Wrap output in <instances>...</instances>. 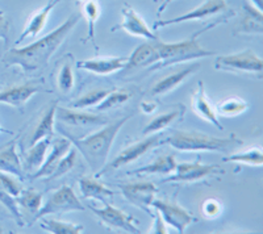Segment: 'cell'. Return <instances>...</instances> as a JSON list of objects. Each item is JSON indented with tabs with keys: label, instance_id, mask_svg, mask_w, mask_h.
I'll use <instances>...</instances> for the list:
<instances>
[{
	"label": "cell",
	"instance_id": "11",
	"mask_svg": "<svg viewBox=\"0 0 263 234\" xmlns=\"http://www.w3.org/2000/svg\"><path fill=\"white\" fill-rule=\"evenodd\" d=\"M152 205L161 213L163 221L177 229L179 233H184L185 228L195 221V217L190 215L184 208L177 204L175 201L156 200L154 199Z\"/></svg>",
	"mask_w": 263,
	"mask_h": 234
},
{
	"label": "cell",
	"instance_id": "3",
	"mask_svg": "<svg viewBox=\"0 0 263 234\" xmlns=\"http://www.w3.org/2000/svg\"><path fill=\"white\" fill-rule=\"evenodd\" d=\"M200 32H196L191 38L184 40L180 42H174V44H166L159 40H157V48L159 53V62L154 63L149 67V70H158L163 67L171 66L175 63L187 62V61L199 60V58L211 57L216 53L212 50H206L199 44L197 37L200 36Z\"/></svg>",
	"mask_w": 263,
	"mask_h": 234
},
{
	"label": "cell",
	"instance_id": "17",
	"mask_svg": "<svg viewBox=\"0 0 263 234\" xmlns=\"http://www.w3.org/2000/svg\"><path fill=\"white\" fill-rule=\"evenodd\" d=\"M60 2L61 0H50L44 8L39 9L37 12L30 15L27 21V25H25L24 28V32H23L21 36L16 40V44L18 45V44H21V42L24 41L25 38H28V37L36 38L40 34V32L45 28L46 21H48L49 15H50V12L54 9V7L57 6Z\"/></svg>",
	"mask_w": 263,
	"mask_h": 234
},
{
	"label": "cell",
	"instance_id": "42",
	"mask_svg": "<svg viewBox=\"0 0 263 234\" xmlns=\"http://www.w3.org/2000/svg\"><path fill=\"white\" fill-rule=\"evenodd\" d=\"M153 217H154V225H153L150 233H156V234H166V233H167V228H166V225H164L163 219H162L161 213H159L158 210H157L156 215H153Z\"/></svg>",
	"mask_w": 263,
	"mask_h": 234
},
{
	"label": "cell",
	"instance_id": "9",
	"mask_svg": "<svg viewBox=\"0 0 263 234\" xmlns=\"http://www.w3.org/2000/svg\"><path fill=\"white\" fill-rule=\"evenodd\" d=\"M93 215L99 217V220L108 226L109 229H115V230H123L126 233L140 234L141 230L135 225L136 219L130 215L125 213L119 208H115L109 203H105L103 209H98L95 207H90Z\"/></svg>",
	"mask_w": 263,
	"mask_h": 234
},
{
	"label": "cell",
	"instance_id": "45",
	"mask_svg": "<svg viewBox=\"0 0 263 234\" xmlns=\"http://www.w3.org/2000/svg\"><path fill=\"white\" fill-rule=\"evenodd\" d=\"M251 2H253V4L255 6V8H258L262 11V0H251Z\"/></svg>",
	"mask_w": 263,
	"mask_h": 234
},
{
	"label": "cell",
	"instance_id": "15",
	"mask_svg": "<svg viewBox=\"0 0 263 234\" xmlns=\"http://www.w3.org/2000/svg\"><path fill=\"white\" fill-rule=\"evenodd\" d=\"M126 62H128V57H104L81 61L77 63V66L79 69L95 72L98 75H109L112 72L125 69Z\"/></svg>",
	"mask_w": 263,
	"mask_h": 234
},
{
	"label": "cell",
	"instance_id": "18",
	"mask_svg": "<svg viewBox=\"0 0 263 234\" xmlns=\"http://www.w3.org/2000/svg\"><path fill=\"white\" fill-rule=\"evenodd\" d=\"M40 90L41 88L32 82L20 84V86H13V87L6 88L0 92V103H6V104L12 105L16 108H23L25 103Z\"/></svg>",
	"mask_w": 263,
	"mask_h": 234
},
{
	"label": "cell",
	"instance_id": "33",
	"mask_svg": "<svg viewBox=\"0 0 263 234\" xmlns=\"http://www.w3.org/2000/svg\"><path fill=\"white\" fill-rule=\"evenodd\" d=\"M179 116H180L179 111H173V112H168V113L161 114V116L156 117L154 120L150 121L149 125H147L144 129V132H142V134L149 135V134H154V133L161 132V130H163L164 128H167V126Z\"/></svg>",
	"mask_w": 263,
	"mask_h": 234
},
{
	"label": "cell",
	"instance_id": "14",
	"mask_svg": "<svg viewBox=\"0 0 263 234\" xmlns=\"http://www.w3.org/2000/svg\"><path fill=\"white\" fill-rule=\"evenodd\" d=\"M55 117L62 123L74 125L77 128H93V126L96 128V126H103L108 124V119H105L104 116L81 112V109H67L57 107Z\"/></svg>",
	"mask_w": 263,
	"mask_h": 234
},
{
	"label": "cell",
	"instance_id": "34",
	"mask_svg": "<svg viewBox=\"0 0 263 234\" xmlns=\"http://www.w3.org/2000/svg\"><path fill=\"white\" fill-rule=\"evenodd\" d=\"M248 109V103L238 98H230V99L224 100L217 105L218 113L227 117H234L241 114Z\"/></svg>",
	"mask_w": 263,
	"mask_h": 234
},
{
	"label": "cell",
	"instance_id": "4",
	"mask_svg": "<svg viewBox=\"0 0 263 234\" xmlns=\"http://www.w3.org/2000/svg\"><path fill=\"white\" fill-rule=\"evenodd\" d=\"M168 145L179 151H225L243 144L237 137L217 138L199 132L179 130L166 140Z\"/></svg>",
	"mask_w": 263,
	"mask_h": 234
},
{
	"label": "cell",
	"instance_id": "44",
	"mask_svg": "<svg viewBox=\"0 0 263 234\" xmlns=\"http://www.w3.org/2000/svg\"><path fill=\"white\" fill-rule=\"evenodd\" d=\"M171 2H173V0H163V3H162L161 7H159V8H158V17H161V15L164 12V9H166V7H167L168 4L171 3Z\"/></svg>",
	"mask_w": 263,
	"mask_h": 234
},
{
	"label": "cell",
	"instance_id": "39",
	"mask_svg": "<svg viewBox=\"0 0 263 234\" xmlns=\"http://www.w3.org/2000/svg\"><path fill=\"white\" fill-rule=\"evenodd\" d=\"M0 186L15 198L20 195V192L23 191V186H21L20 182L16 180L15 175L4 171H0Z\"/></svg>",
	"mask_w": 263,
	"mask_h": 234
},
{
	"label": "cell",
	"instance_id": "20",
	"mask_svg": "<svg viewBox=\"0 0 263 234\" xmlns=\"http://www.w3.org/2000/svg\"><path fill=\"white\" fill-rule=\"evenodd\" d=\"M242 17L236 27V34H262L263 15L262 11L249 3H243Z\"/></svg>",
	"mask_w": 263,
	"mask_h": 234
},
{
	"label": "cell",
	"instance_id": "22",
	"mask_svg": "<svg viewBox=\"0 0 263 234\" xmlns=\"http://www.w3.org/2000/svg\"><path fill=\"white\" fill-rule=\"evenodd\" d=\"M192 107H194L195 112H196L201 119L206 120L208 123L213 124V125L220 130H224V126L221 125V123L218 121V116L216 114L215 109L211 107L210 102L205 96V91H204V83L203 82H199V87L197 91L194 93L192 96Z\"/></svg>",
	"mask_w": 263,
	"mask_h": 234
},
{
	"label": "cell",
	"instance_id": "2",
	"mask_svg": "<svg viewBox=\"0 0 263 234\" xmlns=\"http://www.w3.org/2000/svg\"><path fill=\"white\" fill-rule=\"evenodd\" d=\"M132 117H133V114L121 117V119H119L115 123L105 126L104 129L93 133V134L84 138V140L74 138L72 135L63 132V130H61V132L63 133L65 137L69 138L77 150L81 151L82 155L86 159V162L88 163V166L92 168L93 171H99V170H102L105 166L108 155H109V151H111V147L114 145V141L116 140L119 132L130 120Z\"/></svg>",
	"mask_w": 263,
	"mask_h": 234
},
{
	"label": "cell",
	"instance_id": "26",
	"mask_svg": "<svg viewBox=\"0 0 263 234\" xmlns=\"http://www.w3.org/2000/svg\"><path fill=\"white\" fill-rule=\"evenodd\" d=\"M57 104L58 102L55 100L49 107L45 114L42 116L40 123L37 124L36 130H34V133L32 135V140H30V146L36 144V142H39L40 140H44V138H50L51 140L54 137V119H55V112H57Z\"/></svg>",
	"mask_w": 263,
	"mask_h": 234
},
{
	"label": "cell",
	"instance_id": "37",
	"mask_svg": "<svg viewBox=\"0 0 263 234\" xmlns=\"http://www.w3.org/2000/svg\"><path fill=\"white\" fill-rule=\"evenodd\" d=\"M0 203L9 210V213L15 217L16 222H17V225L23 226L24 225V222H23V216H21V212L18 209L17 201H16L15 196H12L11 193H8L3 187L0 186Z\"/></svg>",
	"mask_w": 263,
	"mask_h": 234
},
{
	"label": "cell",
	"instance_id": "7",
	"mask_svg": "<svg viewBox=\"0 0 263 234\" xmlns=\"http://www.w3.org/2000/svg\"><path fill=\"white\" fill-rule=\"evenodd\" d=\"M215 67L217 70L255 74L258 78H262L263 60L258 57L253 50H245L237 54L218 57L216 60Z\"/></svg>",
	"mask_w": 263,
	"mask_h": 234
},
{
	"label": "cell",
	"instance_id": "6",
	"mask_svg": "<svg viewBox=\"0 0 263 234\" xmlns=\"http://www.w3.org/2000/svg\"><path fill=\"white\" fill-rule=\"evenodd\" d=\"M74 210H84L83 204L81 203L78 196L75 195L71 187L63 186L49 198L44 207L40 208L39 212L33 217L32 222L37 221L44 216H49V215L66 213V212H74Z\"/></svg>",
	"mask_w": 263,
	"mask_h": 234
},
{
	"label": "cell",
	"instance_id": "30",
	"mask_svg": "<svg viewBox=\"0 0 263 234\" xmlns=\"http://www.w3.org/2000/svg\"><path fill=\"white\" fill-rule=\"evenodd\" d=\"M224 162H238V163H246V165L251 166H262L263 165V153L260 150V147H253L246 151H241V153L232 154L228 158L222 159Z\"/></svg>",
	"mask_w": 263,
	"mask_h": 234
},
{
	"label": "cell",
	"instance_id": "23",
	"mask_svg": "<svg viewBox=\"0 0 263 234\" xmlns=\"http://www.w3.org/2000/svg\"><path fill=\"white\" fill-rule=\"evenodd\" d=\"M200 69V65H191V66L185 67V69L180 70L178 72H174L173 75L166 76L162 81H159L158 83L152 88L150 91V95L153 96H162V95H166L167 92L173 91L174 88H177L180 83H183L187 76H190L191 74H194L196 70Z\"/></svg>",
	"mask_w": 263,
	"mask_h": 234
},
{
	"label": "cell",
	"instance_id": "47",
	"mask_svg": "<svg viewBox=\"0 0 263 234\" xmlns=\"http://www.w3.org/2000/svg\"><path fill=\"white\" fill-rule=\"evenodd\" d=\"M2 233H3V229L0 228V234H2Z\"/></svg>",
	"mask_w": 263,
	"mask_h": 234
},
{
	"label": "cell",
	"instance_id": "21",
	"mask_svg": "<svg viewBox=\"0 0 263 234\" xmlns=\"http://www.w3.org/2000/svg\"><path fill=\"white\" fill-rule=\"evenodd\" d=\"M0 171L8 172L18 179H24L25 171L21 165V161L16 153V141L7 144L6 146L0 147Z\"/></svg>",
	"mask_w": 263,
	"mask_h": 234
},
{
	"label": "cell",
	"instance_id": "46",
	"mask_svg": "<svg viewBox=\"0 0 263 234\" xmlns=\"http://www.w3.org/2000/svg\"><path fill=\"white\" fill-rule=\"evenodd\" d=\"M0 133H7V134H12V132H11V130L4 129V128H2V126H0Z\"/></svg>",
	"mask_w": 263,
	"mask_h": 234
},
{
	"label": "cell",
	"instance_id": "1",
	"mask_svg": "<svg viewBox=\"0 0 263 234\" xmlns=\"http://www.w3.org/2000/svg\"><path fill=\"white\" fill-rule=\"evenodd\" d=\"M81 18V12L74 13L44 38L24 48L9 49L3 57V62L6 63V66H20L28 75L41 74L48 67L49 61L54 53L62 45L70 32L77 27Z\"/></svg>",
	"mask_w": 263,
	"mask_h": 234
},
{
	"label": "cell",
	"instance_id": "27",
	"mask_svg": "<svg viewBox=\"0 0 263 234\" xmlns=\"http://www.w3.org/2000/svg\"><path fill=\"white\" fill-rule=\"evenodd\" d=\"M175 167H177L175 158L173 155H163L159 157L156 162L150 163L145 167L133 170L129 174H170V172L175 171Z\"/></svg>",
	"mask_w": 263,
	"mask_h": 234
},
{
	"label": "cell",
	"instance_id": "40",
	"mask_svg": "<svg viewBox=\"0 0 263 234\" xmlns=\"http://www.w3.org/2000/svg\"><path fill=\"white\" fill-rule=\"evenodd\" d=\"M204 216L208 219H215L222 212V204L216 199H206L201 205Z\"/></svg>",
	"mask_w": 263,
	"mask_h": 234
},
{
	"label": "cell",
	"instance_id": "8",
	"mask_svg": "<svg viewBox=\"0 0 263 234\" xmlns=\"http://www.w3.org/2000/svg\"><path fill=\"white\" fill-rule=\"evenodd\" d=\"M162 137H163V134H162L161 132H158V133H154V134H149V137H146L145 140H142V141L130 145L128 149L121 151V153H120L119 155H117L111 163H109V165L104 166L102 170H99L98 174H96V178L103 175L104 172L109 171V170H116V168L123 167V166L129 165V163L137 161L138 158L145 155L150 149L156 147L157 145H161L162 142H163Z\"/></svg>",
	"mask_w": 263,
	"mask_h": 234
},
{
	"label": "cell",
	"instance_id": "25",
	"mask_svg": "<svg viewBox=\"0 0 263 234\" xmlns=\"http://www.w3.org/2000/svg\"><path fill=\"white\" fill-rule=\"evenodd\" d=\"M50 141V138H44L30 146V150L24 157L25 163L23 166L24 171H37L39 170L40 166L45 161L46 151H48Z\"/></svg>",
	"mask_w": 263,
	"mask_h": 234
},
{
	"label": "cell",
	"instance_id": "16",
	"mask_svg": "<svg viewBox=\"0 0 263 234\" xmlns=\"http://www.w3.org/2000/svg\"><path fill=\"white\" fill-rule=\"evenodd\" d=\"M70 147H71V141L67 137L55 140L53 144V150L50 151L45 162L40 166L39 170L34 174L30 175V179L36 180L40 179V178H50V175L54 172L62 157L69 151Z\"/></svg>",
	"mask_w": 263,
	"mask_h": 234
},
{
	"label": "cell",
	"instance_id": "13",
	"mask_svg": "<svg viewBox=\"0 0 263 234\" xmlns=\"http://www.w3.org/2000/svg\"><path fill=\"white\" fill-rule=\"evenodd\" d=\"M123 16V21L120 24L115 25L112 28V32L123 29L125 32H128L129 34H133V36L137 37H144V38L149 40V41H152V40H158V37L149 29V27H147V24L144 21V18L141 17L129 4L124 6Z\"/></svg>",
	"mask_w": 263,
	"mask_h": 234
},
{
	"label": "cell",
	"instance_id": "35",
	"mask_svg": "<svg viewBox=\"0 0 263 234\" xmlns=\"http://www.w3.org/2000/svg\"><path fill=\"white\" fill-rule=\"evenodd\" d=\"M112 90H93L90 91V92L84 93L83 96L79 98L78 100L72 102L71 107L74 109H84L88 108L91 105H96L102 102L108 93L111 92Z\"/></svg>",
	"mask_w": 263,
	"mask_h": 234
},
{
	"label": "cell",
	"instance_id": "12",
	"mask_svg": "<svg viewBox=\"0 0 263 234\" xmlns=\"http://www.w3.org/2000/svg\"><path fill=\"white\" fill-rule=\"evenodd\" d=\"M224 174V170L218 166L201 165L200 161L194 163H180L175 167V175L163 179L161 183H173V182H196V180L204 179L211 175Z\"/></svg>",
	"mask_w": 263,
	"mask_h": 234
},
{
	"label": "cell",
	"instance_id": "38",
	"mask_svg": "<svg viewBox=\"0 0 263 234\" xmlns=\"http://www.w3.org/2000/svg\"><path fill=\"white\" fill-rule=\"evenodd\" d=\"M58 87L62 92H69L72 87H74V72H72V67L70 63L66 62L60 70L58 74Z\"/></svg>",
	"mask_w": 263,
	"mask_h": 234
},
{
	"label": "cell",
	"instance_id": "43",
	"mask_svg": "<svg viewBox=\"0 0 263 234\" xmlns=\"http://www.w3.org/2000/svg\"><path fill=\"white\" fill-rule=\"evenodd\" d=\"M156 108L157 105L154 103H141V111L144 112V113H153Z\"/></svg>",
	"mask_w": 263,
	"mask_h": 234
},
{
	"label": "cell",
	"instance_id": "36",
	"mask_svg": "<svg viewBox=\"0 0 263 234\" xmlns=\"http://www.w3.org/2000/svg\"><path fill=\"white\" fill-rule=\"evenodd\" d=\"M77 155H78V150L70 147L69 151L62 157V159H61L60 163L57 165L54 172L50 175V179H58V178H61L62 175L67 174L70 170H72L75 163H77Z\"/></svg>",
	"mask_w": 263,
	"mask_h": 234
},
{
	"label": "cell",
	"instance_id": "19",
	"mask_svg": "<svg viewBox=\"0 0 263 234\" xmlns=\"http://www.w3.org/2000/svg\"><path fill=\"white\" fill-rule=\"evenodd\" d=\"M157 40H152V42H146L138 46L130 57H128L126 69H141V67L152 66L154 63L159 62V53L157 48Z\"/></svg>",
	"mask_w": 263,
	"mask_h": 234
},
{
	"label": "cell",
	"instance_id": "32",
	"mask_svg": "<svg viewBox=\"0 0 263 234\" xmlns=\"http://www.w3.org/2000/svg\"><path fill=\"white\" fill-rule=\"evenodd\" d=\"M132 98L130 92L128 91H121V90H112L111 92L108 93L107 96L99 103V105L96 107L98 111H107V109L115 108V107H120L121 104H124L125 102H128Z\"/></svg>",
	"mask_w": 263,
	"mask_h": 234
},
{
	"label": "cell",
	"instance_id": "5",
	"mask_svg": "<svg viewBox=\"0 0 263 234\" xmlns=\"http://www.w3.org/2000/svg\"><path fill=\"white\" fill-rule=\"evenodd\" d=\"M216 16H225V17H233L236 16V12L233 9H230L228 7L227 0H205L201 6L196 7V8L191 9L190 12L184 13L182 16H178L175 18H171L167 21H157L154 24V30L159 29V28L168 27V25L179 24V23H184V21H203V23H208L206 27L208 29H212L216 25L225 23L221 18H215Z\"/></svg>",
	"mask_w": 263,
	"mask_h": 234
},
{
	"label": "cell",
	"instance_id": "48",
	"mask_svg": "<svg viewBox=\"0 0 263 234\" xmlns=\"http://www.w3.org/2000/svg\"><path fill=\"white\" fill-rule=\"evenodd\" d=\"M153 2H154V3H157V2H158V0H153Z\"/></svg>",
	"mask_w": 263,
	"mask_h": 234
},
{
	"label": "cell",
	"instance_id": "10",
	"mask_svg": "<svg viewBox=\"0 0 263 234\" xmlns=\"http://www.w3.org/2000/svg\"><path fill=\"white\" fill-rule=\"evenodd\" d=\"M123 195L130 204L141 208L142 210L147 212L153 217V212L150 210L153 200L156 199L157 187L149 182H140V183H126L119 184Z\"/></svg>",
	"mask_w": 263,
	"mask_h": 234
},
{
	"label": "cell",
	"instance_id": "31",
	"mask_svg": "<svg viewBox=\"0 0 263 234\" xmlns=\"http://www.w3.org/2000/svg\"><path fill=\"white\" fill-rule=\"evenodd\" d=\"M82 12L84 13L87 21H88V36H87L86 41L88 40L95 41V23L100 15V7H99L98 0H83Z\"/></svg>",
	"mask_w": 263,
	"mask_h": 234
},
{
	"label": "cell",
	"instance_id": "28",
	"mask_svg": "<svg viewBox=\"0 0 263 234\" xmlns=\"http://www.w3.org/2000/svg\"><path fill=\"white\" fill-rule=\"evenodd\" d=\"M41 219V228L53 234H79L84 230V226L78 225V224H69V222H63L55 219H46L45 216Z\"/></svg>",
	"mask_w": 263,
	"mask_h": 234
},
{
	"label": "cell",
	"instance_id": "41",
	"mask_svg": "<svg viewBox=\"0 0 263 234\" xmlns=\"http://www.w3.org/2000/svg\"><path fill=\"white\" fill-rule=\"evenodd\" d=\"M0 38L6 42V45L9 42V20L3 11H0Z\"/></svg>",
	"mask_w": 263,
	"mask_h": 234
},
{
	"label": "cell",
	"instance_id": "24",
	"mask_svg": "<svg viewBox=\"0 0 263 234\" xmlns=\"http://www.w3.org/2000/svg\"><path fill=\"white\" fill-rule=\"evenodd\" d=\"M79 188L84 199H98L103 204L108 203V200L115 196L114 191L98 182L96 177H83L79 179Z\"/></svg>",
	"mask_w": 263,
	"mask_h": 234
},
{
	"label": "cell",
	"instance_id": "29",
	"mask_svg": "<svg viewBox=\"0 0 263 234\" xmlns=\"http://www.w3.org/2000/svg\"><path fill=\"white\" fill-rule=\"evenodd\" d=\"M16 201L17 205L36 215L41 208L42 193L37 192L34 189H23L20 195L16 196Z\"/></svg>",
	"mask_w": 263,
	"mask_h": 234
}]
</instances>
